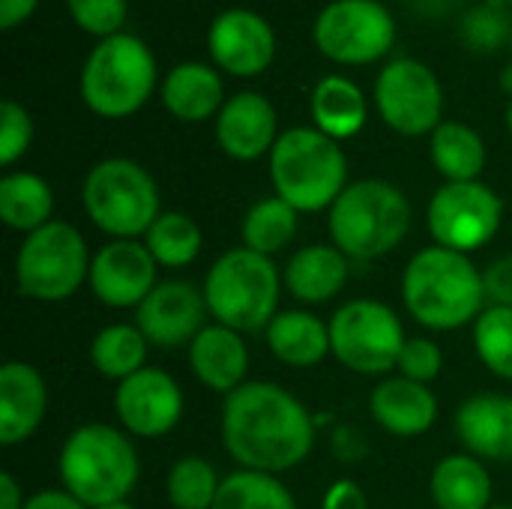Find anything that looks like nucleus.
<instances>
[{
    "mask_svg": "<svg viewBox=\"0 0 512 509\" xmlns=\"http://www.w3.org/2000/svg\"><path fill=\"white\" fill-rule=\"evenodd\" d=\"M222 438L246 471L279 474L297 468L315 444L309 411L276 384H243L225 399Z\"/></svg>",
    "mask_w": 512,
    "mask_h": 509,
    "instance_id": "nucleus-1",
    "label": "nucleus"
},
{
    "mask_svg": "<svg viewBox=\"0 0 512 509\" xmlns=\"http://www.w3.org/2000/svg\"><path fill=\"white\" fill-rule=\"evenodd\" d=\"M408 312L432 330H456L483 315V273L468 255L432 246L414 255L402 282Z\"/></svg>",
    "mask_w": 512,
    "mask_h": 509,
    "instance_id": "nucleus-2",
    "label": "nucleus"
},
{
    "mask_svg": "<svg viewBox=\"0 0 512 509\" xmlns=\"http://www.w3.org/2000/svg\"><path fill=\"white\" fill-rule=\"evenodd\" d=\"M270 177L276 198L297 213H315L333 207L345 192L348 162L339 141L315 126H294L270 150Z\"/></svg>",
    "mask_w": 512,
    "mask_h": 509,
    "instance_id": "nucleus-3",
    "label": "nucleus"
},
{
    "mask_svg": "<svg viewBox=\"0 0 512 509\" xmlns=\"http://www.w3.org/2000/svg\"><path fill=\"white\" fill-rule=\"evenodd\" d=\"M156 78L159 69L147 42L132 33H114L90 48L81 66V99L93 114L123 120L144 108Z\"/></svg>",
    "mask_w": 512,
    "mask_h": 509,
    "instance_id": "nucleus-4",
    "label": "nucleus"
},
{
    "mask_svg": "<svg viewBox=\"0 0 512 509\" xmlns=\"http://www.w3.org/2000/svg\"><path fill=\"white\" fill-rule=\"evenodd\" d=\"M60 480L84 507L123 504L138 480V456L117 429L102 423L81 426L60 450Z\"/></svg>",
    "mask_w": 512,
    "mask_h": 509,
    "instance_id": "nucleus-5",
    "label": "nucleus"
},
{
    "mask_svg": "<svg viewBox=\"0 0 512 509\" xmlns=\"http://www.w3.org/2000/svg\"><path fill=\"white\" fill-rule=\"evenodd\" d=\"M411 228L408 198L387 180H360L330 207V234L339 252L372 261L393 252Z\"/></svg>",
    "mask_w": 512,
    "mask_h": 509,
    "instance_id": "nucleus-6",
    "label": "nucleus"
},
{
    "mask_svg": "<svg viewBox=\"0 0 512 509\" xmlns=\"http://www.w3.org/2000/svg\"><path fill=\"white\" fill-rule=\"evenodd\" d=\"M207 312L228 330L255 333L270 327L279 306L276 264L252 249L225 252L204 279Z\"/></svg>",
    "mask_w": 512,
    "mask_h": 509,
    "instance_id": "nucleus-7",
    "label": "nucleus"
},
{
    "mask_svg": "<svg viewBox=\"0 0 512 509\" xmlns=\"http://www.w3.org/2000/svg\"><path fill=\"white\" fill-rule=\"evenodd\" d=\"M81 201L96 228L117 240L147 234L159 213V189L150 171L132 159H102L84 177Z\"/></svg>",
    "mask_w": 512,
    "mask_h": 509,
    "instance_id": "nucleus-8",
    "label": "nucleus"
},
{
    "mask_svg": "<svg viewBox=\"0 0 512 509\" xmlns=\"http://www.w3.org/2000/svg\"><path fill=\"white\" fill-rule=\"evenodd\" d=\"M84 279H90L87 243L66 222L36 228L15 255V285L24 297L57 303L72 297Z\"/></svg>",
    "mask_w": 512,
    "mask_h": 509,
    "instance_id": "nucleus-9",
    "label": "nucleus"
},
{
    "mask_svg": "<svg viewBox=\"0 0 512 509\" xmlns=\"http://www.w3.org/2000/svg\"><path fill=\"white\" fill-rule=\"evenodd\" d=\"M318 51L342 66L378 63L396 45V18L381 0H330L315 24Z\"/></svg>",
    "mask_w": 512,
    "mask_h": 509,
    "instance_id": "nucleus-10",
    "label": "nucleus"
},
{
    "mask_svg": "<svg viewBox=\"0 0 512 509\" xmlns=\"http://www.w3.org/2000/svg\"><path fill=\"white\" fill-rule=\"evenodd\" d=\"M405 342L396 312L375 300L345 303L330 321V351L345 369L360 375H381L399 366Z\"/></svg>",
    "mask_w": 512,
    "mask_h": 509,
    "instance_id": "nucleus-11",
    "label": "nucleus"
},
{
    "mask_svg": "<svg viewBox=\"0 0 512 509\" xmlns=\"http://www.w3.org/2000/svg\"><path fill=\"white\" fill-rule=\"evenodd\" d=\"M375 108L393 132L408 138L429 135L441 126L444 90L426 63L396 57L375 78Z\"/></svg>",
    "mask_w": 512,
    "mask_h": 509,
    "instance_id": "nucleus-12",
    "label": "nucleus"
},
{
    "mask_svg": "<svg viewBox=\"0 0 512 509\" xmlns=\"http://www.w3.org/2000/svg\"><path fill=\"white\" fill-rule=\"evenodd\" d=\"M501 216L504 204L486 183H447L429 204V231L438 246L465 255L498 234Z\"/></svg>",
    "mask_w": 512,
    "mask_h": 509,
    "instance_id": "nucleus-13",
    "label": "nucleus"
},
{
    "mask_svg": "<svg viewBox=\"0 0 512 509\" xmlns=\"http://www.w3.org/2000/svg\"><path fill=\"white\" fill-rule=\"evenodd\" d=\"M207 51L219 69L237 78L261 75L276 57V33L264 15L246 6H231L210 21Z\"/></svg>",
    "mask_w": 512,
    "mask_h": 509,
    "instance_id": "nucleus-14",
    "label": "nucleus"
},
{
    "mask_svg": "<svg viewBox=\"0 0 512 509\" xmlns=\"http://www.w3.org/2000/svg\"><path fill=\"white\" fill-rule=\"evenodd\" d=\"M114 408L126 432L138 438H159L177 426L183 414V393L168 372L144 366L132 378L120 381Z\"/></svg>",
    "mask_w": 512,
    "mask_h": 509,
    "instance_id": "nucleus-15",
    "label": "nucleus"
},
{
    "mask_svg": "<svg viewBox=\"0 0 512 509\" xmlns=\"http://www.w3.org/2000/svg\"><path fill=\"white\" fill-rule=\"evenodd\" d=\"M90 288L105 306H141L156 288V258L144 243L114 240L90 261Z\"/></svg>",
    "mask_w": 512,
    "mask_h": 509,
    "instance_id": "nucleus-16",
    "label": "nucleus"
},
{
    "mask_svg": "<svg viewBox=\"0 0 512 509\" xmlns=\"http://www.w3.org/2000/svg\"><path fill=\"white\" fill-rule=\"evenodd\" d=\"M204 315V291L189 282H162L138 306L135 327L159 348H180L204 330Z\"/></svg>",
    "mask_w": 512,
    "mask_h": 509,
    "instance_id": "nucleus-17",
    "label": "nucleus"
},
{
    "mask_svg": "<svg viewBox=\"0 0 512 509\" xmlns=\"http://www.w3.org/2000/svg\"><path fill=\"white\" fill-rule=\"evenodd\" d=\"M276 123L279 120L273 102L255 90H243L231 96L216 114V141L231 159L252 162L270 153L279 141Z\"/></svg>",
    "mask_w": 512,
    "mask_h": 509,
    "instance_id": "nucleus-18",
    "label": "nucleus"
},
{
    "mask_svg": "<svg viewBox=\"0 0 512 509\" xmlns=\"http://www.w3.org/2000/svg\"><path fill=\"white\" fill-rule=\"evenodd\" d=\"M48 393L42 375L27 363H6L0 369V444L27 441L45 417Z\"/></svg>",
    "mask_w": 512,
    "mask_h": 509,
    "instance_id": "nucleus-19",
    "label": "nucleus"
},
{
    "mask_svg": "<svg viewBox=\"0 0 512 509\" xmlns=\"http://www.w3.org/2000/svg\"><path fill=\"white\" fill-rule=\"evenodd\" d=\"M189 363L198 381L216 393H234L243 387V375L249 366L246 345L237 330L222 324L204 327L189 345Z\"/></svg>",
    "mask_w": 512,
    "mask_h": 509,
    "instance_id": "nucleus-20",
    "label": "nucleus"
},
{
    "mask_svg": "<svg viewBox=\"0 0 512 509\" xmlns=\"http://www.w3.org/2000/svg\"><path fill=\"white\" fill-rule=\"evenodd\" d=\"M372 417L381 429L399 438L423 435L438 417V399L426 384L408 378H390L372 393Z\"/></svg>",
    "mask_w": 512,
    "mask_h": 509,
    "instance_id": "nucleus-21",
    "label": "nucleus"
},
{
    "mask_svg": "<svg viewBox=\"0 0 512 509\" xmlns=\"http://www.w3.org/2000/svg\"><path fill=\"white\" fill-rule=\"evenodd\" d=\"M462 444L477 459L512 462V399L510 396H474L456 417Z\"/></svg>",
    "mask_w": 512,
    "mask_h": 509,
    "instance_id": "nucleus-22",
    "label": "nucleus"
},
{
    "mask_svg": "<svg viewBox=\"0 0 512 509\" xmlns=\"http://www.w3.org/2000/svg\"><path fill=\"white\" fill-rule=\"evenodd\" d=\"M162 105L168 114L186 123H201L210 120L213 114L222 111V78L213 66L207 63H177L165 81H162Z\"/></svg>",
    "mask_w": 512,
    "mask_h": 509,
    "instance_id": "nucleus-23",
    "label": "nucleus"
},
{
    "mask_svg": "<svg viewBox=\"0 0 512 509\" xmlns=\"http://www.w3.org/2000/svg\"><path fill=\"white\" fill-rule=\"evenodd\" d=\"M366 96L345 75H324L312 90V120L315 129L333 141L351 138L366 126Z\"/></svg>",
    "mask_w": 512,
    "mask_h": 509,
    "instance_id": "nucleus-24",
    "label": "nucleus"
},
{
    "mask_svg": "<svg viewBox=\"0 0 512 509\" xmlns=\"http://www.w3.org/2000/svg\"><path fill=\"white\" fill-rule=\"evenodd\" d=\"M288 291L306 303H324L336 297L348 282L345 252L336 246H306L288 261Z\"/></svg>",
    "mask_w": 512,
    "mask_h": 509,
    "instance_id": "nucleus-25",
    "label": "nucleus"
},
{
    "mask_svg": "<svg viewBox=\"0 0 512 509\" xmlns=\"http://www.w3.org/2000/svg\"><path fill=\"white\" fill-rule=\"evenodd\" d=\"M267 345L282 363L306 369L330 354V327L309 312H279L267 327Z\"/></svg>",
    "mask_w": 512,
    "mask_h": 509,
    "instance_id": "nucleus-26",
    "label": "nucleus"
},
{
    "mask_svg": "<svg viewBox=\"0 0 512 509\" xmlns=\"http://www.w3.org/2000/svg\"><path fill=\"white\" fill-rule=\"evenodd\" d=\"M432 498L441 509H486L492 498L489 471L471 456H447L432 474Z\"/></svg>",
    "mask_w": 512,
    "mask_h": 509,
    "instance_id": "nucleus-27",
    "label": "nucleus"
},
{
    "mask_svg": "<svg viewBox=\"0 0 512 509\" xmlns=\"http://www.w3.org/2000/svg\"><path fill=\"white\" fill-rule=\"evenodd\" d=\"M432 162L447 183H471L486 168V144L468 123H441L432 132Z\"/></svg>",
    "mask_w": 512,
    "mask_h": 509,
    "instance_id": "nucleus-28",
    "label": "nucleus"
},
{
    "mask_svg": "<svg viewBox=\"0 0 512 509\" xmlns=\"http://www.w3.org/2000/svg\"><path fill=\"white\" fill-rule=\"evenodd\" d=\"M51 210H54V195L42 177L15 171L0 180V219L12 231L33 234L36 228L51 222Z\"/></svg>",
    "mask_w": 512,
    "mask_h": 509,
    "instance_id": "nucleus-29",
    "label": "nucleus"
},
{
    "mask_svg": "<svg viewBox=\"0 0 512 509\" xmlns=\"http://www.w3.org/2000/svg\"><path fill=\"white\" fill-rule=\"evenodd\" d=\"M90 360H93V366L105 378L126 381V378H132L135 372L144 369V360H147V336L138 327H129V324L105 327L93 339Z\"/></svg>",
    "mask_w": 512,
    "mask_h": 509,
    "instance_id": "nucleus-30",
    "label": "nucleus"
},
{
    "mask_svg": "<svg viewBox=\"0 0 512 509\" xmlns=\"http://www.w3.org/2000/svg\"><path fill=\"white\" fill-rule=\"evenodd\" d=\"M213 509H297V504L276 474L243 468L219 483Z\"/></svg>",
    "mask_w": 512,
    "mask_h": 509,
    "instance_id": "nucleus-31",
    "label": "nucleus"
},
{
    "mask_svg": "<svg viewBox=\"0 0 512 509\" xmlns=\"http://www.w3.org/2000/svg\"><path fill=\"white\" fill-rule=\"evenodd\" d=\"M297 234V210L282 198L258 201L243 219V243L252 252L273 255Z\"/></svg>",
    "mask_w": 512,
    "mask_h": 509,
    "instance_id": "nucleus-32",
    "label": "nucleus"
},
{
    "mask_svg": "<svg viewBox=\"0 0 512 509\" xmlns=\"http://www.w3.org/2000/svg\"><path fill=\"white\" fill-rule=\"evenodd\" d=\"M144 246L162 267H186L201 252V228L186 213H162L150 225Z\"/></svg>",
    "mask_w": 512,
    "mask_h": 509,
    "instance_id": "nucleus-33",
    "label": "nucleus"
},
{
    "mask_svg": "<svg viewBox=\"0 0 512 509\" xmlns=\"http://www.w3.org/2000/svg\"><path fill=\"white\" fill-rule=\"evenodd\" d=\"M219 495L216 471L207 459L186 456L168 474V498L177 509H213Z\"/></svg>",
    "mask_w": 512,
    "mask_h": 509,
    "instance_id": "nucleus-34",
    "label": "nucleus"
},
{
    "mask_svg": "<svg viewBox=\"0 0 512 509\" xmlns=\"http://www.w3.org/2000/svg\"><path fill=\"white\" fill-rule=\"evenodd\" d=\"M474 345L495 375L512 381V306H489L477 318Z\"/></svg>",
    "mask_w": 512,
    "mask_h": 509,
    "instance_id": "nucleus-35",
    "label": "nucleus"
},
{
    "mask_svg": "<svg viewBox=\"0 0 512 509\" xmlns=\"http://www.w3.org/2000/svg\"><path fill=\"white\" fill-rule=\"evenodd\" d=\"M462 39L471 51H498L510 36V21L495 3H483L462 18Z\"/></svg>",
    "mask_w": 512,
    "mask_h": 509,
    "instance_id": "nucleus-36",
    "label": "nucleus"
},
{
    "mask_svg": "<svg viewBox=\"0 0 512 509\" xmlns=\"http://www.w3.org/2000/svg\"><path fill=\"white\" fill-rule=\"evenodd\" d=\"M66 9L72 21L96 39L123 33L120 27L126 21V0H66Z\"/></svg>",
    "mask_w": 512,
    "mask_h": 509,
    "instance_id": "nucleus-37",
    "label": "nucleus"
},
{
    "mask_svg": "<svg viewBox=\"0 0 512 509\" xmlns=\"http://www.w3.org/2000/svg\"><path fill=\"white\" fill-rule=\"evenodd\" d=\"M33 141V120L15 99L0 102V165H15Z\"/></svg>",
    "mask_w": 512,
    "mask_h": 509,
    "instance_id": "nucleus-38",
    "label": "nucleus"
},
{
    "mask_svg": "<svg viewBox=\"0 0 512 509\" xmlns=\"http://www.w3.org/2000/svg\"><path fill=\"white\" fill-rule=\"evenodd\" d=\"M441 348L429 339H408L402 354H399V369H402V378L408 381H417V384H426L432 378H438L441 372Z\"/></svg>",
    "mask_w": 512,
    "mask_h": 509,
    "instance_id": "nucleus-39",
    "label": "nucleus"
},
{
    "mask_svg": "<svg viewBox=\"0 0 512 509\" xmlns=\"http://www.w3.org/2000/svg\"><path fill=\"white\" fill-rule=\"evenodd\" d=\"M483 291L492 306H512V255L498 258L486 267Z\"/></svg>",
    "mask_w": 512,
    "mask_h": 509,
    "instance_id": "nucleus-40",
    "label": "nucleus"
},
{
    "mask_svg": "<svg viewBox=\"0 0 512 509\" xmlns=\"http://www.w3.org/2000/svg\"><path fill=\"white\" fill-rule=\"evenodd\" d=\"M324 509H366V495H363V489L357 483L342 480L327 492Z\"/></svg>",
    "mask_w": 512,
    "mask_h": 509,
    "instance_id": "nucleus-41",
    "label": "nucleus"
},
{
    "mask_svg": "<svg viewBox=\"0 0 512 509\" xmlns=\"http://www.w3.org/2000/svg\"><path fill=\"white\" fill-rule=\"evenodd\" d=\"M39 0H0V30H15L36 12Z\"/></svg>",
    "mask_w": 512,
    "mask_h": 509,
    "instance_id": "nucleus-42",
    "label": "nucleus"
},
{
    "mask_svg": "<svg viewBox=\"0 0 512 509\" xmlns=\"http://www.w3.org/2000/svg\"><path fill=\"white\" fill-rule=\"evenodd\" d=\"M24 509H87L75 495H69V492H39V495H33Z\"/></svg>",
    "mask_w": 512,
    "mask_h": 509,
    "instance_id": "nucleus-43",
    "label": "nucleus"
},
{
    "mask_svg": "<svg viewBox=\"0 0 512 509\" xmlns=\"http://www.w3.org/2000/svg\"><path fill=\"white\" fill-rule=\"evenodd\" d=\"M0 509H24L21 489L12 474H0Z\"/></svg>",
    "mask_w": 512,
    "mask_h": 509,
    "instance_id": "nucleus-44",
    "label": "nucleus"
},
{
    "mask_svg": "<svg viewBox=\"0 0 512 509\" xmlns=\"http://www.w3.org/2000/svg\"><path fill=\"white\" fill-rule=\"evenodd\" d=\"M501 87H504L507 93H512V66H507V69L501 72Z\"/></svg>",
    "mask_w": 512,
    "mask_h": 509,
    "instance_id": "nucleus-45",
    "label": "nucleus"
},
{
    "mask_svg": "<svg viewBox=\"0 0 512 509\" xmlns=\"http://www.w3.org/2000/svg\"><path fill=\"white\" fill-rule=\"evenodd\" d=\"M102 509H135V507H129V504H111V507H102Z\"/></svg>",
    "mask_w": 512,
    "mask_h": 509,
    "instance_id": "nucleus-46",
    "label": "nucleus"
},
{
    "mask_svg": "<svg viewBox=\"0 0 512 509\" xmlns=\"http://www.w3.org/2000/svg\"><path fill=\"white\" fill-rule=\"evenodd\" d=\"M507 126H510V132H512V102H510V111H507Z\"/></svg>",
    "mask_w": 512,
    "mask_h": 509,
    "instance_id": "nucleus-47",
    "label": "nucleus"
},
{
    "mask_svg": "<svg viewBox=\"0 0 512 509\" xmlns=\"http://www.w3.org/2000/svg\"><path fill=\"white\" fill-rule=\"evenodd\" d=\"M495 509H510V507H495Z\"/></svg>",
    "mask_w": 512,
    "mask_h": 509,
    "instance_id": "nucleus-48",
    "label": "nucleus"
},
{
    "mask_svg": "<svg viewBox=\"0 0 512 509\" xmlns=\"http://www.w3.org/2000/svg\"><path fill=\"white\" fill-rule=\"evenodd\" d=\"M507 3H510V6H512V0H507Z\"/></svg>",
    "mask_w": 512,
    "mask_h": 509,
    "instance_id": "nucleus-49",
    "label": "nucleus"
}]
</instances>
